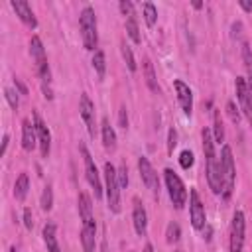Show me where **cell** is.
<instances>
[{
	"label": "cell",
	"instance_id": "1",
	"mask_svg": "<svg viewBox=\"0 0 252 252\" xmlns=\"http://www.w3.org/2000/svg\"><path fill=\"white\" fill-rule=\"evenodd\" d=\"M203 138V152H205V173H207V183L215 195L222 193V173H220V158L215 152V138L209 128H203L201 132Z\"/></svg>",
	"mask_w": 252,
	"mask_h": 252
},
{
	"label": "cell",
	"instance_id": "2",
	"mask_svg": "<svg viewBox=\"0 0 252 252\" xmlns=\"http://www.w3.org/2000/svg\"><path fill=\"white\" fill-rule=\"evenodd\" d=\"M79 207V219H81V246L83 252H94L96 250V220L93 215V203L91 197L81 191L77 197Z\"/></svg>",
	"mask_w": 252,
	"mask_h": 252
},
{
	"label": "cell",
	"instance_id": "3",
	"mask_svg": "<svg viewBox=\"0 0 252 252\" xmlns=\"http://www.w3.org/2000/svg\"><path fill=\"white\" fill-rule=\"evenodd\" d=\"M30 55L35 61V69L39 75V85H41V93L47 100L53 98V89H51V69L47 63V55H45V47L39 39V35H32L30 39Z\"/></svg>",
	"mask_w": 252,
	"mask_h": 252
},
{
	"label": "cell",
	"instance_id": "4",
	"mask_svg": "<svg viewBox=\"0 0 252 252\" xmlns=\"http://www.w3.org/2000/svg\"><path fill=\"white\" fill-rule=\"evenodd\" d=\"M79 30L83 37V45L87 51H96L98 47V26H96V14L93 6H85L79 14Z\"/></svg>",
	"mask_w": 252,
	"mask_h": 252
},
{
	"label": "cell",
	"instance_id": "5",
	"mask_svg": "<svg viewBox=\"0 0 252 252\" xmlns=\"http://www.w3.org/2000/svg\"><path fill=\"white\" fill-rule=\"evenodd\" d=\"M220 173H222V199H230L234 185H236V165H234V158H232V150L230 146H222L220 148Z\"/></svg>",
	"mask_w": 252,
	"mask_h": 252
},
{
	"label": "cell",
	"instance_id": "6",
	"mask_svg": "<svg viewBox=\"0 0 252 252\" xmlns=\"http://www.w3.org/2000/svg\"><path fill=\"white\" fill-rule=\"evenodd\" d=\"M104 191H106V203L110 213L118 215L120 213V183L116 175V167L106 161L104 163Z\"/></svg>",
	"mask_w": 252,
	"mask_h": 252
},
{
	"label": "cell",
	"instance_id": "7",
	"mask_svg": "<svg viewBox=\"0 0 252 252\" xmlns=\"http://www.w3.org/2000/svg\"><path fill=\"white\" fill-rule=\"evenodd\" d=\"M163 179H165V187H167V195H169V199H171V205L179 211V209H183L185 207V203H187V187H185V183L181 181V177L173 171V169H163Z\"/></svg>",
	"mask_w": 252,
	"mask_h": 252
},
{
	"label": "cell",
	"instance_id": "8",
	"mask_svg": "<svg viewBox=\"0 0 252 252\" xmlns=\"http://www.w3.org/2000/svg\"><path fill=\"white\" fill-rule=\"evenodd\" d=\"M79 150H81L83 163H85V177H87L91 189L94 191V199H100V197H102V183H100V173H98V169H96V163H94V159H93V156L89 154V150H87L85 144H81Z\"/></svg>",
	"mask_w": 252,
	"mask_h": 252
},
{
	"label": "cell",
	"instance_id": "9",
	"mask_svg": "<svg viewBox=\"0 0 252 252\" xmlns=\"http://www.w3.org/2000/svg\"><path fill=\"white\" fill-rule=\"evenodd\" d=\"M244 230H246V219L242 211H234L230 220V232H228V250L230 252H242L244 246Z\"/></svg>",
	"mask_w": 252,
	"mask_h": 252
},
{
	"label": "cell",
	"instance_id": "10",
	"mask_svg": "<svg viewBox=\"0 0 252 252\" xmlns=\"http://www.w3.org/2000/svg\"><path fill=\"white\" fill-rule=\"evenodd\" d=\"M79 112H81V118L85 120V126H87L89 136L94 138L96 132H98V126H96V110H94V102L89 98L87 93H83L81 98H79Z\"/></svg>",
	"mask_w": 252,
	"mask_h": 252
},
{
	"label": "cell",
	"instance_id": "11",
	"mask_svg": "<svg viewBox=\"0 0 252 252\" xmlns=\"http://www.w3.org/2000/svg\"><path fill=\"white\" fill-rule=\"evenodd\" d=\"M189 219L195 230H203L205 222H207V215H205V205L201 203V197L195 189L189 191Z\"/></svg>",
	"mask_w": 252,
	"mask_h": 252
},
{
	"label": "cell",
	"instance_id": "12",
	"mask_svg": "<svg viewBox=\"0 0 252 252\" xmlns=\"http://www.w3.org/2000/svg\"><path fill=\"white\" fill-rule=\"evenodd\" d=\"M33 126H35V134H37L39 154H41V158H49V152H51V132H49L47 124L43 122V118L37 112H33Z\"/></svg>",
	"mask_w": 252,
	"mask_h": 252
},
{
	"label": "cell",
	"instance_id": "13",
	"mask_svg": "<svg viewBox=\"0 0 252 252\" xmlns=\"http://www.w3.org/2000/svg\"><path fill=\"white\" fill-rule=\"evenodd\" d=\"M138 171H140V177L144 181V185L152 191V193H158L159 191V179H158V173L154 169V165L150 163V159L146 156L138 158Z\"/></svg>",
	"mask_w": 252,
	"mask_h": 252
},
{
	"label": "cell",
	"instance_id": "14",
	"mask_svg": "<svg viewBox=\"0 0 252 252\" xmlns=\"http://www.w3.org/2000/svg\"><path fill=\"white\" fill-rule=\"evenodd\" d=\"M173 89H175L177 100L181 104V110L185 112V116H191V112H193V91L181 79H175L173 81Z\"/></svg>",
	"mask_w": 252,
	"mask_h": 252
},
{
	"label": "cell",
	"instance_id": "15",
	"mask_svg": "<svg viewBox=\"0 0 252 252\" xmlns=\"http://www.w3.org/2000/svg\"><path fill=\"white\" fill-rule=\"evenodd\" d=\"M10 6H12V10L16 12V16H18V18L28 26V28H32V30H35V28H37L35 14H33L32 6H30L26 0H12V2H10Z\"/></svg>",
	"mask_w": 252,
	"mask_h": 252
},
{
	"label": "cell",
	"instance_id": "16",
	"mask_svg": "<svg viewBox=\"0 0 252 252\" xmlns=\"http://www.w3.org/2000/svg\"><path fill=\"white\" fill-rule=\"evenodd\" d=\"M132 224L138 236H146L148 232V213L140 199H134V209H132Z\"/></svg>",
	"mask_w": 252,
	"mask_h": 252
},
{
	"label": "cell",
	"instance_id": "17",
	"mask_svg": "<svg viewBox=\"0 0 252 252\" xmlns=\"http://www.w3.org/2000/svg\"><path fill=\"white\" fill-rule=\"evenodd\" d=\"M242 61L246 69V89H248V110L252 114V49L248 43H242Z\"/></svg>",
	"mask_w": 252,
	"mask_h": 252
},
{
	"label": "cell",
	"instance_id": "18",
	"mask_svg": "<svg viewBox=\"0 0 252 252\" xmlns=\"http://www.w3.org/2000/svg\"><path fill=\"white\" fill-rule=\"evenodd\" d=\"M35 146H37L35 126H33V122H30L28 118H24L22 120V148L26 152H33Z\"/></svg>",
	"mask_w": 252,
	"mask_h": 252
},
{
	"label": "cell",
	"instance_id": "19",
	"mask_svg": "<svg viewBox=\"0 0 252 252\" xmlns=\"http://www.w3.org/2000/svg\"><path fill=\"white\" fill-rule=\"evenodd\" d=\"M100 138H102V146H104L106 152L116 150V132L110 126L108 118H102V122H100Z\"/></svg>",
	"mask_w": 252,
	"mask_h": 252
},
{
	"label": "cell",
	"instance_id": "20",
	"mask_svg": "<svg viewBox=\"0 0 252 252\" xmlns=\"http://www.w3.org/2000/svg\"><path fill=\"white\" fill-rule=\"evenodd\" d=\"M41 236H43V242L47 246V252H61L59 242H57V228L53 222H45Z\"/></svg>",
	"mask_w": 252,
	"mask_h": 252
},
{
	"label": "cell",
	"instance_id": "21",
	"mask_svg": "<svg viewBox=\"0 0 252 252\" xmlns=\"http://www.w3.org/2000/svg\"><path fill=\"white\" fill-rule=\"evenodd\" d=\"M234 89H236V96H238V100H240V104H242V108H244V112H246L250 124H252V114H250V110H248V89H246V79H244V77H236V81H234Z\"/></svg>",
	"mask_w": 252,
	"mask_h": 252
},
{
	"label": "cell",
	"instance_id": "22",
	"mask_svg": "<svg viewBox=\"0 0 252 252\" xmlns=\"http://www.w3.org/2000/svg\"><path fill=\"white\" fill-rule=\"evenodd\" d=\"M142 69H144V79H146V85L152 93H159V85H158V79H156V71H154V65L148 57H144V63H142Z\"/></svg>",
	"mask_w": 252,
	"mask_h": 252
},
{
	"label": "cell",
	"instance_id": "23",
	"mask_svg": "<svg viewBox=\"0 0 252 252\" xmlns=\"http://www.w3.org/2000/svg\"><path fill=\"white\" fill-rule=\"evenodd\" d=\"M28 191H30V177H28V173H20V177L14 183V197L18 201H24Z\"/></svg>",
	"mask_w": 252,
	"mask_h": 252
},
{
	"label": "cell",
	"instance_id": "24",
	"mask_svg": "<svg viewBox=\"0 0 252 252\" xmlns=\"http://www.w3.org/2000/svg\"><path fill=\"white\" fill-rule=\"evenodd\" d=\"M142 16H144V22L148 28H154L156 22H158V8L154 2H144L142 4Z\"/></svg>",
	"mask_w": 252,
	"mask_h": 252
},
{
	"label": "cell",
	"instance_id": "25",
	"mask_svg": "<svg viewBox=\"0 0 252 252\" xmlns=\"http://www.w3.org/2000/svg\"><path fill=\"white\" fill-rule=\"evenodd\" d=\"M93 69L96 71V75H98V79H104V75H106V57H104V51L102 49H96L94 53H93Z\"/></svg>",
	"mask_w": 252,
	"mask_h": 252
},
{
	"label": "cell",
	"instance_id": "26",
	"mask_svg": "<svg viewBox=\"0 0 252 252\" xmlns=\"http://www.w3.org/2000/svg\"><path fill=\"white\" fill-rule=\"evenodd\" d=\"M126 33H128V37H130L136 45H138V43H142V35H140V28H138L136 16L126 18Z\"/></svg>",
	"mask_w": 252,
	"mask_h": 252
},
{
	"label": "cell",
	"instance_id": "27",
	"mask_svg": "<svg viewBox=\"0 0 252 252\" xmlns=\"http://www.w3.org/2000/svg\"><path fill=\"white\" fill-rule=\"evenodd\" d=\"M120 53H122V59L126 61V67L134 73L136 69H138V65H136V57H134V53H132V47L122 39L120 41Z\"/></svg>",
	"mask_w": 252,
	"mask_h": 252
},
{
	"label": "cell",
	"instance_id": "28",
	"mask_svg": "<svg viewBox=\"0 0 252 252\" xmlns=\"http://www.w3.org/2000/svg\"><path fill=\"white\" fill-rule=\"evenodd\" d=\"M213 128H215V134H213L215 144H222L224 142V126H222V120H220V112L219 110H215V114H213Z\"/></svg>",
	"mask_w": 252,
	"mask_h": 252
},
{
	"label": "cell",
	"instance_id": "29",
	"mask_svg": "<svg viewBox=\"0 0 252 252\" xmlns=\"http://www.w3.org/2000/svg\"><path fill=\"white\" fill-rule=\"evenodd\" d=\"M39 205L45 213H49L53 209V187L51 185H45L43 191H41V199H39Z\"/></svg>",
	"mask_w": 252,
	"mask_h": 252
},
{
	"label": "cell",
	"instance_id": "30",
	"mask_svg": "<svg viewBox=\"0 0 252 252\" xmlns=\"http://www.w3.org/2000/svg\"><path fill=\"white\" fill-rule=\"evenodd\" d=\"M179 236H181L179 224H177V222H169L167 228H165V240H167L169 244H175V242L179 240Z\"/></svg>",
	"mask_w": 252,
	"mask_h": 252
},
{
	"label": "cell",
	"instance_id": "31",
	"mask_svg": "<svg viewBox=\"0 0 252 252\" xmlns=\"http://www.w3.org/2000/svg\"><path fill=\"white\" fill-rule=\"evenodd\" d=\"M193 163H195L193 152H191V150H183V152L179 154V165H181L183 169H189V167H193Z\"/></svg>",
	"mask_w": 252,
	"mask_h": 252
},
{
	"label": "cell",
	"instance_id": "32",
	"mask_svg": "<svg viewBox=\"0 0 252 252\" xmlns=\"http://www.w3.org/2000/svg\"><path fill=\"white\" fill-rule=\"evenodd\" d=\"M4 98L8 100V104L14 108V110H18V106H20V98H18V91H14V89H4Z\"/></svg>",
	"mask_w": 252,
	"mask_h": 252
},
{
	"label": "cell",
	"instance_id": "33",
	"mask_svg": "<svg viewBox=\"0 0 252 252\" xmlns=\"http://www.w3.org/2000/svg\"><path fill=\"white\" fill-rule=\"evenodd\" d=\"M116 175H118V183H120V189L128 187V167H126V163H120V167L116 169Z\"/></svg>",
	"mask_w": 252,
	"mask_h": 252
},
{
	"label": "cell",
	"instance_id": "34",
	"mask_svg": "<svg viewBox=\"0 0 252 252\" xmlns=\"http://www.w3.org/2000/svg\"><path fill=\"white\" fill-rule=\"evenodd\" d=\"M118 8H120L122 16H126V18L136 16V14H134V4H132L130 0H120V2H118Z\"/></svg>",
	"mask_w": 252,
	"mask_h": 252
},
{
	"label": "cell",
	"instance_id": "35",
	"mask_svg": "<svg viewBox=\"0 0 252 252\" xmlns=\"http://www.w3.org/2000/svg\"><path fill=\"white\" fill-rule=\"evenodd\" d=\"M226 112H228V116H230V120H232L234 124L240 122V112H238V108H236V104H234L232 100L226 102Z\"/></svg>",
	"mask_w": 252,
	"mask_h": 252
},
{
	"label": "cell",
	"instance_id": "36",
	"mask_svg": "<svg viewBox=\"0 0 252 252\" xmlns=\"http://www.w3.org/2000/svg\"><path fill=\"white\" fill-rule=\"evenodd\" d=\"M177 146V130L175 128H169L167 132V154L171 156L173 154V148Z\"/></svg>",
	"mask_w": 252,
	"mask_h": 252
},
{
	"label": "cell",
	"instance_id": "37",
	"mask_svg": "<svg viewBox=\"0 0 252 252\" xmlns=\"http://www.w3.org/2000/svg\"><path fill=\"white\" fill-rule=\"evenodd\" d=\"M118 124H120V128H128V112H126V106L122 104L120 106V110H118Z\"/></svg>",
	"mask_w": 252,
	"mask_h": 252
},
{
	"label": "cell",
	"instance_id": "38",
	"mask_svg": "<svg viewBox=\"0 0 252 252\" xmlns=\"http://www.w3.org/2000/svg\"><path fill=\"white\" fill-rule=\"evenodd\" d=\"M24 226L28 230L33 228V215H32V209H24Z\"/></svg>",
	"mask_w": 252,
	"mask_h": 252
},
{
	"label": "cell",
	"instance_id": "39",
	"mask_svg": "<svg viewBox=\"0 0 252 252\" xmlns=\"http://www.w3.org/2000/svg\"><path fill=\"white\" fill-rule=\"evenodd\" d=\"M230 30H232V33H230V35H232L234 39H238V37H240V30H242V24H240V22H232Z\"/></svg>",
	"mask_w": 252,
	"mask_h": 252
},
{
	"label": "cell",
	"instance_id": "40",
	"mask_svg": "<svg viewBox=\"0 0 252 252\" xmlns=\"http://www.w3.org/2000/svg\"><path fill=\"white\" fill-rule=\"evenodd\" d=\"M14 85H16V89L20 91V94H28V87H26L18 77H14Z\"/></svg>",
	"mask_w": 252,
	"mask_h": 252
},
{
	"label": "cell",
	"instance_id": "41",
	"mask_svg": "<svg viewBox=\"0 0 252 252\" xmlns=\"http://www.w3.org/2000/svg\"><path fill=\"white\" fill-rule=\"evenodd\" d=\"M238 6L244 10V12H252V2H246V0H240Z\"/></svg>",
	"mask_w": 252,
	"mask_h": 252
},
{
	"label": "cell",
	"instance_id": "42",
	"mask_svg": "<svg viewBox=\"0 0 252 252\" xmlns=\"http://www.w3.org/2000/svg\"><path fill=\"white\" fill-rule=\"evenodd\" d=\"M8 142H10V136H8V134H4V138H2V150H0V154H2V156L6 154V148H8Z\"/></svg>",
	"mask_w": 252,
	"mask_h": 252
},
{
	"label": "cell",
	"instance_id": "43",
	"mask_svg": "<svg viewBox=\"0 0 252 252\" xmlns=\"http://www.w3.org/2000/svg\"><path fill=\"white\" fill-rule=\"evenodd\" d=\"M193 8H195V10H201V8H203V2H193Z\"/></svg>",
	"mask_w": 252,
	"mask_h": 252
},
{
	"label": "cell",
	"instance_id": "44",
	"mask_svg": "<svg viewBox=\"0 0 252 252\" xmlns=\"http://www.w3.org/2000/svg\"><path fill=\"white\" fill-rule=\"evenodd\" d=\"M144 252H154V246H152V244H146V246H144Z\"/></svg>",
	"mask_w": 252,
	"mask_h": 252
},
{
	"label": "cell",
	"instance_id": "45",
	"mask_svg": "<svg viewBox=\"0 0 252 252\" xmlns=\"http://www.w3.org/2000/svg\"><path fill=\"white\" fill-rule=\"evenodd\" d=\"M10 252H20V250H16V248H10Z\"/></svg>",
	"mask_w": 252,
	"mask_h": 252
},
{
	"label": "cell",
	"instance_id": "46",
	"mask_svg": "<svg viewBox=\"0 0 252 252\" xmlns=\"http://www.w3.org/2000/svg\"><path fill=\"white\" fill-rule=\"evenodd\" d=\"M175 252H179V250H175Z\"/></svg>",
	"mask_w": 252,
	"mask_h": 252
}]
</instances>
